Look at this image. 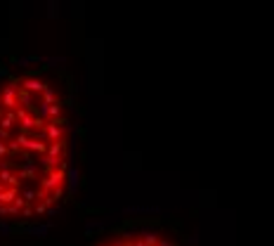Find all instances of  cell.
Returning <instances> with one entry per match:
<instances>
[{
	"mask_svg": "<svg viewBox=\"0 0 274 246\" xmlns=\"http://www.w3.org/2000/svg\"><path fill=\"white\" fill-rule=\"evenodd\" d=\"M71 168V111L45 71L0 83V218L33 220L64 197Z\"/></svg>",
	"mask_w": 274,
	"mask_h": 246,
	"instance_id": "6da1fadb",
	"label": "cell"
},
{
	"mask_svg": "<svg viewBox=\"0 0 274 246\" xmlns=\"http://www.w3.org/2000/svg\"><path fill=\"white\" fill-rule=\"evenodd\" d=\"M97 246H178L175 242L165 239L159 232H125L118 237H111Z\"/></svg>",
	"mask_w": 274,
	"mask_h": 246,
	"instance_id": "7a4b0ae2",
	"label": "cell"
}]
</instances>
